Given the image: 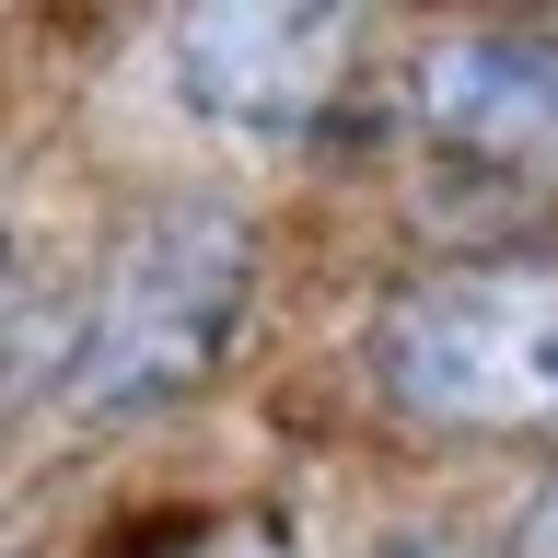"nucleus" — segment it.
<instances>
[{
    "label": "nucleus",
    "instance_id": "nucleus-7",
    "mask_svg": "<svg viewBox=\"0 0 558 558\" xmlns=\"http://www.w3.org/2000/svg\"><path fill=\"white\" fill-rule=\"evenodd\" d=\"M0 256H12V244H0Z\"/></svg>",
    "mask_w": 558,
    "mask_h": 558
},
{
    "label": "nucleus",
    "instance_id": "nucleus-4",
    "mask_svg": "<svg viewBox=\"0 0 558 558\" xmlns=\"http://www.w3.org/2000/svg\"><path fill=\"white\" fill-rule=\"evenodd\" d=\"M408 105L453 163L558 186V35H442L408 70Z\"/></svg>",
    "mask_w": 558,
    "mask_h": 558
},
{
    "label": "nucleus",
    "instance_id": "nucleus-6",
    "mask_svg": "<svg viewBox=\"0 0 558 558\" xmlns=\"http://www.w3.org/2000/svg\"><path fill=\"white\" fill-rule=\"evenodd\" d=\"M361 558H477V547H453V535H373Z\"/></svg>",
    "mask_w": 558,
    "mask_h": 558
},
{
    "label": "nucleus",
    "instance_id": "nucleus-2",
    "mask_svg": "<svg viewBox=\"0 0 558 558\" xmlns=\"http://www.w3.org/2000/svg\"><path fill=\"white\" fill-rule=\"evenodd\" d=\"M373 384L430 430H558V256H465L373 314Z\"/></svg>",
    "mask_w": 558,
    "mask_h": 558
},
{
    "label": "nucleus",
    "instance_id": "nucleus-1",
    "mask_svg": "<svg viewBox=\"0 0 558 558\" xmlns=\"http://www.w3.org/2000/svg\"><path fill=\"white\" fill-rule=\"evenodd\" d=\"M244 291H256V233L233 209H151L117 256H105L94 303L59 349V408L70 418H140L174 408L221 373V349L244 326Z\"/></svg>",
    "mask_w": 558,
    "mask_h": 558
},
{
    "label": "nucleus",
    "instance_id": "nucleus-5",
    "mask_svg": "<svg viewBox=\"0 0 558 558\" xmlns=\"http://www.w3.org/2000/svg\"><path fill=\"white\" fill-rule=\"evenodd\" d=\"M512 558H558V477L523 500V523H512Z\"/></svg>",
    "mask_w": 558,
    "mask_h": 558
},
{
    "label": "nucleus",
    "instance_id": "nucleus-3",
    "mask_svg": "<svg viewBox=\"0 0 558 558\" xmlns=\"http://www.w3.org/2000/svg\"><path fill=\"white\" fill-rule=\"evenodd\" d=\"M349 59H361L349 0H198L163 24L174 105L209 129H256V140H303L338 105Z\"/></svg>",
    "mask_w": 558,
    "mask_h": 558
}]
</instances>
